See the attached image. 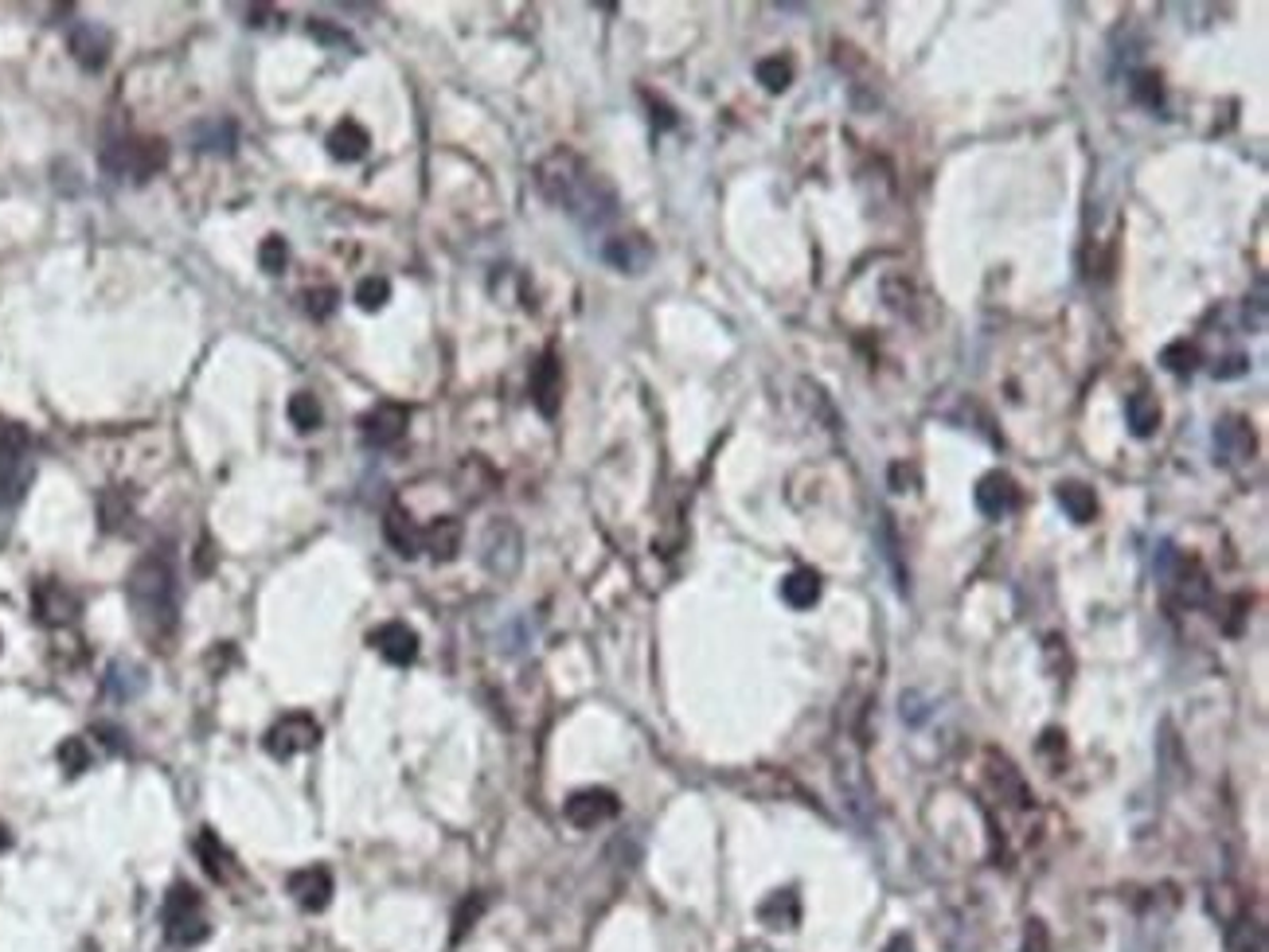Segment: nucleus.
Instances as JSON below:
<instances>
[{
	"instance_id": "obj_24",
	"label": "nucleus",
	"mask_w": 1269,
	"mask_h": 952,
	"mask_svg": "<svg viewBox=\"0 0 1269 952\" xmlns=\"http://www.w3.org/2000/svg\"><path fill=\"white\" fill-rule=\"evenodd\" d=\"M758 917H761V925H770V929H793L801 921L798 894H793V890L770 894V898L758 905Z\"/></svg>"
},
{
	"instance_id": "obj_43",
	"label": "nucleus",
	"mask_w": 1269,
	"mask_h": 952,
	"mask_svg": "<svg viewBox=\"0 0 1269 952\" xmlns=\"http://www.w3.org/2000/svg\"><path fill=\"white\" fill-rule=\"evenodd\" d=\"M313 36L325 39V44H344V48H351V39L344 36V32H337V28H325L321 20H313Z\"/></svg>"
},
{
	"instance_id": "obj_15",
	"label": "nucleus",
	"mask_w": 1269,
	"mask_h": 952,
	"mask_svg": "<svg viewBox=\"0 0 1269 952\" xmlns=\"http://www.w3.org/2000/svg\"><path fill=\"white\" fill-rule=\"evenodd\" d=\"M602 258L621 274H645L649 262H653V246L641 235H617V239L605 242Z\"/></svg>"
},
{
	"instance_id": "obj_33",
	"label": "nucleus",
	"mask_w": 1269,
	"mask_h": 952,
	"mask_svg": "<svg viewBox=\"0 0 1269 952\" xmlns=\"http://www.w3.org/2000/svg\"><path fill=\"white\" fill-rule=\"evenodd\" d=\"M1161 363L1172 375H1191L1199 367V348L1196 344H1187V340H1176V344H1168V348L1161 351Z\"/></svg>"
},
{
	"instance_id": "obj_10",
	"label": "nucleus",
	"mask_w": 1269,
	"mask_h": 952,
	"mask_svg": "<svg viewBox=\"0 0 1269 952\" xmlns=\"http://www.w3.org/2000/svg\"><path fill=\"white\" fill-rule=\"evenodd\" d=\"M332 890H337V882H332V870L321 867V863H313V867H302L290 875V894L293 902L302 905V910H309V914H321L328 902H332Z\"/></svg>"
},
{
	"instance_id": "obj_38",
	"label": "nucleus",
	"mask_w": 1269,
	"mask_h": 952,
	"mask_svg": "<svg viewBox=\"0 0 1269 952\" xmlns=\"http://www.w3.org/2000/svg\"><path fill=\"white\" fill-rule=\"evenodd\" d=\"M59 761H63V769L71 773H83L86 765H90V754H86V742L83 738H67V742H63L59 746Z\"/></svg>"
},
{
	"instance_id": "obj_36",
	"label": "nucleus",
	"mask_w": 1269,
	"mask_h": 952,
	"mask_svg": "<svg viewBox=\"0 0 1269 952\" xmlns=\"http://www.w3.org/2000/svg\"><path fill=\"white\" fill-rule=\"evenodd\" d=\"M258 262H262L267 274H286V265H290V246H286V239H281V235H270V239L262 242V250H258Z\"/></svg>"
},
{
	"instance_id": "obj_37",
	"label": "nucleus",
	"mask_w": 1269,
	"mask_h": 952,
	"mask_svg": "<svg viewBox=\"0 0 1269 952\" xmlns=\"http://www.w3.org/2000/svg\"><path fill=\"white\" fill-rule=\"evenodd\" d=\"M302 309L313 316V321H325V316H332V309H337V290H328V285L309 290L302 297Z\"/></svg>"
},
{
	"instance_id": "obj_42",
	"label": "nucleus",
	"mask_w": 1269,
	"mask_h": 952,
	"mask_svg": "<svg viewBox=\"0 0 1269 952\" xmlns=\"http://www.w3.org/2000/svg\"><path fill=\"white\" fill-rule=\"evenodd\" d=\"M1250 371V360H1242V356H1231V360H1222V367H1215V379H1238V375Z\"/></svg>"
},
{
	"instance_id": "obj_14",
	"label": "nucleus",
	"mask_w": 1269,
	"mask_h": 952,
	"mask_svg": "<svg viewBox=\"0 0 1269 952\" xmlns=\"http://www.w3.org/2000/svg\"><path fill=\"white\" fill-rule=\"evenodd\" d=\"M532 402L539 406L544 418H555L559 402H563V367H559L555 351H547L532 371Z\"/></svg>"
},
{
	"instance_id": "obj_25",
	"label": "nucleus",
	"mask_w": 1269,
	"mask_h": 952,
	"mask_svg": "<svg viewBox=\"0 0 1269 952\" xmlns=\"http://www.w3.org/2000/svg\"><path fill=\"white\" fill-rule=\"evenodd\" d=\"M882 297H887V305L895 309L898 316H907V321H919V305H922V293L919 285L907 278V274H891V278L882 281Z\"/></svg>"
},
{
	"instance_id": "obj_7",
	"label": "nucleus",
	"mask_w": 1269,
	"mask_h": 952,
	"mask_svg": "<svg viewBox=\"0 0 1269 952\" xmlns=\"http://www.w3.org/2000/svg\"><path fill=\"white\" fill-rule=\"evenodd\" d=\"M407 422H411V414H407V406H395V402H379L375 411H367L360 418V437L363 446L372 449H391L395 442H402L407 437Z\"/></svg>"
},
{
	"instance_id": "obj_47",
	"label": "nucleus",
	"mask_w": 1269,
	"mask_h": 952,
	"mask_svg": "<svg viewBox=\"0 0 1269 952\" xmlns=\"http://www.w3.org/2000/svg\"><path fill=\"white\" fill-rule=\"evenodd\" d=\"M0 847H8V832L4 828H0Z\"/></svg>"
},
{
	"instance_id": "obj_31",
	"label": "nucleus",
	"mask_w": 1269,
	"mask_h": 952,
	"mask_svg": "<svg viewBox=\"0 0 1269 952\" xmlns=\"http://www.w3.org/2000/svg\"><path fill=\"white\" fill-rule=\"evenodd\" d=\"M321 418H325V411H321V398L309 395V391H297V395L290 398V422L302 430V434H309V430H316L321 426Z\"/></svg>"
},
{
	"instance_id": "obj_41",
	"label": "nucleus",
	"mask_w": 1269,
	"mask_h": 952,
	"mask_svg": "<svg viewBox=\"0 0 1269 952\" xmlns=\"http://www.w3.org/2000/svg\"><path fill=\"white\" fill-rule=\"evenodd\" d=\"M1019 952H1051V933L1043 921H1028V933H1024V949Z\"/></svg>"
},
{
	"instance_id": "obj_19",
	"label": "nucleus",
	"mask_w": 1269,
	"mask_h": 952,
	"mask_svg": "<svg viewBox=\"0 0 1269 952\" xmlns=\"http://www.w3.org/2000/svg\"><path fill=\"white\" fill-rule=\"evenodd\" d=\"M102 688H106V695L114 703H130V699H137V695L145 691V672H141L137 663H130V660H114V663H109L106 683H102Z\"/></svg>"
},
{
	"instance_id": "obj_2",
	"label": "nucleus",
	"mask_w": 1269,
	"mask_h": 952,
	"mask_svg": "<svg viewBox=\"0 0 1269 952\" xmlns=\"http://www.w3.org/2000/svg\"><path fill=\"white\" fill-rule=\"evenodd\" d=\"M130 609L137 628L157 648H165L181 621V593H176V567L165 551H149L130 574Z\"/></svg>"
},
{
	"instance_id": "obj_8",
	"label": "nucleus",
	"mask_w": 1269,
	"mask_h": 952,
	"mask_svg": "<svg viewBox=\"0 0 1269 952\" xmlns=\"http://www.w3.org/2000/svg\"><path fill=\"white\" fill-rule=\"evenodd\" d=\"M621 812V804H617V796L610 793V789H582V793H575L567 800V808H563V816H567L575 828H582V832H590V828H598V824H610Z\"/></svg>"
},
{
	"instance_id": "obj_32",
	"label": "nucleus",
	"mask_w": 1269,
	"mask_h": 952,
	"mask_svg": "<svg viewBox=\"0 0 1269 952\" xmlns=\"http://www.w3.org/2000/svg\"><path fill=\"white\" fill-rule=\"evenodd\" d=\"M195 851H200V859H204V870L211 875V879H216V882L227 879V867H223V863H227V851H223V844H219V835L211 832V828H204V832H200V840H195Z\"/></svg>"
},
{
	"instance_id": "obj_45",
	"label": "nucleus",
	"mask_w": 1269,
	"mask_h": 952,
	"mask_svg": "<svg viewBox=\"0 0 1269 952\" xmlns=\"http://www.w3.org/2000/svg\"><path fill=\"white\" fill-rule=\"evenodd\" d=\"M882 952H914V940H910L907 933H895V937L887 940V949Z\"/></svg>"
},
{
	"instance_id": "obj_3",
	"label": "nucleus",
	"mask_w": 1269,
	"mask_h": 952,
	"mask_svg": "<svg viewBox=\"0 0 1269 952\" xmlns=\"http://www.w3.org/2000/svg\"><path fill=\"white\" fill-rule=\"evenodd\" d=\"M169 165V145L160 137H121L102 149V169L130 180H149Z\"/></svg>"
},
{
	"instance_id": "obj_35",
	"label": "nucleus",
	"mask_w": 1269,
	"mask_h": 952,
	"mask_svg": "<svg viewBox=\"0 0 1269 952\" xmlns=\"http://www.w3.org/2000/svg\"><path fill=\"white\" fill-rule=\"evenodd\" d=\"M391 297V285L388 278H363L360 285H356V305L360 309H367V313H375V309H383Z\"/></svg>"
},
{
	"instance_id": "obj_17",
	"label": "nucleus",
	"mask_w": 1269,
	"mask_h": 952,
	"mask_svg": "<svg viewBox=\"0 0 1269 952\" xmlns=\"http://www.w3.org/2000/svg\"><path fill=\"white\" fill-rule=\"evenodd\" d=\"M367 145H372L367 129L351 118H344L337 129L328 133V153H332V160H340V165H356V160H363L367 157Z\"/></svg>"
},
{
	"instance_id": "obj_27",
	"label": "nucleus",
	"mask_w": 1269,
	"mask_h": 952,
	"mask_svg": "<svg viewBox=\"0 0 1269 952\" xmlns=\"http://www.w3.org/2000/svg\"><path fill=\"white\" fill-rule=\"evenodd\" d=\"M782 598L793 609H812L817 598H821V574L817 570H793L786 582H782Z\"/></svg>"
},
{
	"instance_id": "obj_28",
	"label": "nucleus",
	"mask_w": 1269,
	"mask_h": 952,
	"mask_svg": "<svg viewBox=\"0 0 1269 952\" xmlns=\"http://www.w3.org/2000/svg\"><path fill=\"white\" fill-rule=\"evenodd\" d=\"M992 784H996V793H1000L1004 804H1012V808L1031 804V793H1028V784H1024V777H1019L1004 758L1000 761L992 758Z\"/></svg>"
},
{
	"instance_id": "obj_30",
	"label": "nucleus",
	"mask_w": 1269,
	"mask_h": 952,
	"mask_svg": "<svg viewBox=\"0 0 1269 952\" xmlns=\"http://www.w3.org/2000/svg\"><path fill=\"white\" fill-rule=\"evenodd\" d=\"M1227 952H1269L1266 929L1257 925L1254 917L1231 921V929H1227Z\"/></svg>"
},
{
	"instance_id": "obj_9",
	"label": "nucleus",
	"mask_w": 1269,
	"mask_h": 952,
	"mask_svg": "<svg viewBox=\"0 0 1269 952\" xmlns=\"http://www.w3.org/2000/svg\"><path fill=\"white\" fill-rule=\"evenodd\" d=\"M32 609H36V621H44V625H71L74 617H79V609H83V602L63 582L48 578L39 582L36 593H32Z\"/></svg>"
},
{
	"instance_id": "obj_13",
	"label": "nucleus",
	"mask_w": 1269,
	"mask_h": 952,
	"mask_svg": "<svg viewBox=\"0 0 1269 952\" xmlns=\"http://www.w3.org/2000/svg\"><path fill=\"white\" fill-rule=\"evenodd\" d=\"M973 500H977L980 516L1004 519L1008 512H1015V507H1019V488H1015V481L1008 477V472H989V477H980V481H977V492H973Z\"/></svg>"
},
{
	"instance_id": "obj_46",
	"label": "nucleus",
	"mask_w": 1269,
	"mask_h": 952,
	"mask_svg": "<svg viewBox=\"0 0 1269 952\" xmlns=\"http://www.w3.org/2000/svg\"><path fill=\"white\" fill-rule=\"evenodd\" d=\"M95 734H102V742H106L109 749H121L125 742H121V730H109V726H98Z\"/></svg>"
},
{
	"instance_id": "obj_16",
	"label": "nucleus",
	"mask_w": 1269,
	"mask_h": 952,
	"mask_svg": "<svg viewBox=\"0 0 1269 952\" xmlns=\"http://www.w3.org/2000/svg\"><path fill=\"white\" fill-rule=\"evenodd\" d=\"M188 141H192L195 153H219V157H227V153H235V145H239V129H235V121H227V118H207V121H195L192 133H188Z\"/></svg>"
},
{
	"instance_id": "obj_12",
	"label": "nucleus",
	"mask_w": 1269,
	"mask_h": 952,
	"mask_svg": "<svg viewBox=\"0 0 1269 952\" xmlns=\"http://www.w3.org/2000/svg\"><path fill=\"white\" fill-rule=\"evenodd\" d=\"M372 648L383 656L388 663H395V668H407V663H414V656H418V633H414L411 625H402V621H388V625L372 628Z\"/></svg>"
},
{
	"instance_id": "obj_20",
	"label": "nucleus",
	"mask_w": 1269,
	"mask_h": 952,
	"mask_svg": "<svg viewBox=\"0 0 1269 952\" xmlns=\"http://www.w3.org/2000/svg\"><path fill=\"white\" fill-rule=\"evenodd\" d=\"M423 551H430V558L438 562H449V558L461 551V523L458 519H434L430 527H423Z\"/></svg>"
},
{
	"instance_id": "obj_39",
	"label": "nucleus",
	"mask_w": 1269,
	"mask_h": 952,
	"mask_svg": "<svg viewBox=\"0 0 1269 952\" xmlns=\"http://www.w3.org/2000/svg\"><path fill=\"white\" fill-rule=\"evenodd\" d=\"M1133 98H1136V102H1145L1149 109H1156L1164 102L1161 79H1156V74H1136V79H1133Z\"/></svg>"
},
{
	"instance_id": "obj_11",
	"label": "nucleus",
	"mask_w": 1269,
	"mask_h": 952,
	"mask_svg": "<svg viewBox=\"0 0 1269 952\" xmlns=\"http://www.w3.org/2000/svg\"><path fill=\"white\" fill-rule=\"evenodd\" d=\"M67 48H71L74 63L83 71H102L109 59V32L95 20H79L71 28V36H67Z\"/></svg>"
},
{
	"instance_id": "obj_22",
	"label": "nucleus",
	"mask_w": 1269,
	"mask_h": 952,
	"mask_svg": "<svg viewBox=\"0 0 1269 952\" xmlns=\"http://www.w3.org/2000/svg\"><path fill=\"white\" fill-rule=\"evenodd\" d=\"M1125 422H1129L1133 437H1152L1156 426H1161V402L1145 395V391H1136V395L1125 398Z\"/></svg>"
},
{
	"instance_id": "obj_21",
	"label": "nucleus",
	"mask_w": 1269,
	"mask_h": 952,
	"mask_svg": "<svg viewBox=\"0 0 1269 952\" xmlns=\"http://www.w3.org/2000/svg\"><path fill=\"white\" fill-rule=\"evenodd\" d=\"M1215 449H1219L1222 461H1242L1254 453V434H1250V426L1242 422V418H1227V422H1219V430H1215Z\"/></svg>"
},
{
	"instance_id": "obj_23",
	"label": "nucleus",
	"mask_w": 1269,
	"mask_h": 952,
	"mask_svg": "<svg viewBox=\"0 0 1269 952\" xmlns=\"http://www.w3.org/2000/svg\"><path fill=\"white\" fill-rule=\"evenodd\" d=\"M1164 582H1168V586H1176V590H1180V602H1187V605H1203L1211 598L1207 574H1203L1196 562H1184V558L1176 562V570Z\"/></svg>"
},
{
	"instance_id": "obj_34",
	"label": "nucleus",
	"mask_w": 1269,
	"mask_h": 952,
	"mask_svg": "<svg viewBox=\"0 0 1269 952\" xmlns=\"http://www.w3.org/2000/svg\"><path fill=\"white\" fill-rule=\"evenodd\" d=\"M758 83L766 86V90H774V94H782L789 83H793V67H789L782 55H774V59H761L758 63Z\"/></svg>"
},
{
	"instance_id": "obj_5",
	"label": "nucleus",
	"mask_w": 1269,
	"mask_h": 952,
	"mask_svg": "<svg viewBox=\"0 0 1269 952\" xmlns=\"http://www.w3.org/2000/svg\"><path fill=\"white\" fill-rule=\"evenodd\" d=\"M321 742V726L313 723V714H281L278 723L267 730V754L270 758H297Z\"/></svg>"
},
{
	"instance_id": "obj_1",
	"label": "nucleus",
	"mask_w": 1269,
	"mask_h": 952,
	"mask_svg": "<svg viewBox=\"0 0 1269 952\" xmlns=\"http://www.w3.org/2000/svg\"><path fill=\"white\" fill-rule=\"evenodd\" d=\"M535 180H539V192L559 204L567 215H575L582 227H605L610 219L617 215V195L614 188L594 176L586 165H582L570 149H559L551 157L535 169Z\"/></svg>"
},
{
	"instance_id": "obj_26",
	"label": "nucleus",
	"mask_w": 1269,
	"mask_h": 952,
	"mask_svg": "<svg viewBox=\"0 0 1269 952\" xmlns=\"http://www.w3.org/2000/svg\"><path fill=\"white\" fill-rule=\"evenodd\" d=\"M28 446H32V437H28V430L20 422H4L0 418V472L16 469V465H28Z\"/></svg>"
},
{
	"instance_id": "obj_4",
	"label": "nucleus",
	"mask_w": 1269,
	"mask_h": 952,
	"mask_svg": "<svg viewBox=\"0 0 1269 952\" xmlns=\"http://www.w3.org/2000/svg\"><path fill=\"white\" fill-rule=\"evenodd\" d=\"M211 925H207L204 910H200V894L188 882H176L165 898V937L176 949H192L200 940H207Z\"/></svg>"
},
{
	"instance_id": "obj_29",
	"label": "nucleus",
	"mask_w": 1269,
	"mask_h": 952,
	"mask_svg": "<svg viewBox=\"0 0 1269 952\" xmlns=\"http://www.w3.org/2000/svg\"><path fill=\"white\" fill-rule=\"evenodd\" d=\"M1059 504H1063V512L1075 519V523H1090V519L1098 516L1094 488H1086V484H1078V481L1059 484Z\"/></svg>"
},
{
	"instance_id": "obj_44",
	"label": "nucleus",
	"mask_w": 1269,
	"mask_h": 952,
	"mask_svg": "<svg viewBox=\"0 0 1269 952\" xmlns=\"http://www.w3.org/2000/svg\"><path fill=\"white\" fill-rule=\"evenodd\" d=\"M246 16H254V20H251L254 28H262L267 20H278V13H274V8H262V4H254V8H246Z\"/></svg>"
},
{
	"instance_id": "obj_40",
	"label": "nucleus",
	"mask_w": 1269,
	"mask_h": 952,
	"mask_svg": "<svg viewBox=\"0 0 1269 952\" xmlns=\"http://www.w3.org/2000/svg\"><path fill=\"white\" fill-rule=\"evenodd\" d=\"M481 914H484V894H473L469 902L458 910V917H453V940L465 937V933L473 929V921H477Z\"/></svg>"
},
{
	"instance_id": "obj_18",
	"label": "nucleus",
	"mask_w": 1269,
	"mask_h": 952,
	"mask_svg": "<svg viewBox=\"0 0 1269 952\" xmlns=\"http://www.w3.org/2000/svg\"><path fill=\"white\" fill-rule=\"evenodd\" d=\"M383 535H388V542L399 551L402 558H414L418 551H423V527L414 523L407 512H402L399 504L388 507V519H383Z\"/></svg>"
},
{
	"instance_id": "obj_6",
	"label": "nucleus",
	"mask_w": 1269,
	"mask_h": 952,
	"mask_svg": "<svg viewBox=\"0 0 1269 952\" xmlns=\"http://www.w3.org/2000/svg\"><path fill=\"white\" fill-rule=\"evenodd\" d=\"M484 567L493 570V574H500V578H512L516 574V567H520L524 558V539L520 531L512 527L508 519H500V523H493V527L484 531Z\"/></svg>"
}]
</instances>
